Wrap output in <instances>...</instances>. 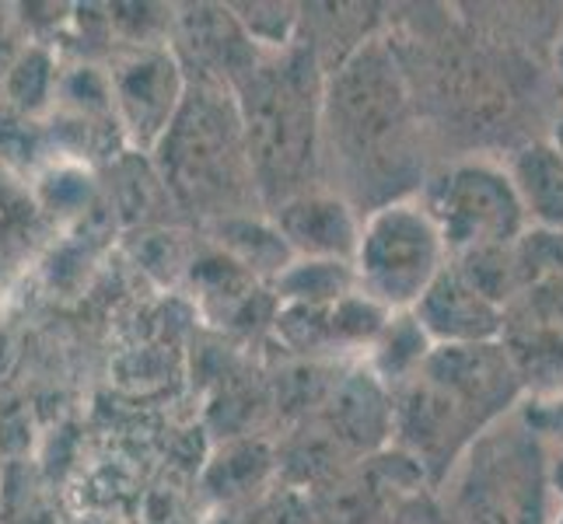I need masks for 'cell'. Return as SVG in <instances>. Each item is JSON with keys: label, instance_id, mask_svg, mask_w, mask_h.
Wrapping results in <instances>:
<instances>
[{"label": "cell", "instance_id": "8992f818", "mask_svg": "<svg viewBox=\"0 0 563 524\" xmlns=\"http://www.w3.org/2000/svg\"><path fill=\"white\" fill-rule=\"evenodd\" d=\"M417 200L431 213L449 259L479 248H508L529 231L500 154H452L438 161Z\"/></svg>", "mask_w": 563, "mask_h": 524}, {"label": "cell", "instance_id": "8fae6325", "mask_svg": "<svg viewBox=\"0 0 563 524\" xmlns=\"http://www.w3.org/2000/svg\"><path fill=\"white\" fill-rule=\"evenodd\" d=\"M266 218L274 221L277 235L295 259L354 263L364 218L340 192L325 186L298 192V197L277 203Z\"/></svg>", "mask_w": 563, "mask_h": 524}, {"label": "cell", "instance_id": "9c48e42d", "mask_svg": "<svg viewBox=\"0 0 563 524\" xmlns=\"http://www.w3.org/2000/svg\"><path fill=\"white\" fill-rule=\"evenodd\" d=\"M168 53L176 56L186 85H203L235 94V88L260 67L266 49L231 11V4H179L172 8Z\"/></svg>", "mask_w": 563, "mask_h": 524}, {"label": "cell", "instance_id": "277c9868", "mask_svg": "<svg viewBox=\"0 0 563 524\" xmlns=\"http://www.w3.org/2000/svg\"><path fill=\"white\" fill-rule=\"evenodd\" d=\"M147 158L176 210L200 227L266 213L245 154L235 94L189 85L176 120Z\"/></svg>", "mask_w": 563, "mask_h": 524}, {"label": "cell", "instance_id": "7c38bea8", "mask_svg": "<svg viewBox=\"0 0 563 524\" xmlns=\"http://www.w3.org/2000/svg\"><path fill=\"white\" fill-rule=\"evenodd\" d=\"M312 416L354 458H372L393 444V395L364 364L340 367Z\"/></svg>", "mask_w": 563, "mask_h": 524}, {"label": "cell", "instance_id": "ac0fdd59", "mask_svg": "<svg viewBox=\"0 0 563 524\" xmlns=\"http://www.w3.org/2000/svg\"><path fill=\"white\" fill-rule=\"evenodd\" d=\"M431 349H434V343L423 336L417 319L410 312H396L385 322L382 336L375 339L372 349H367V357L361 364L388 388V392H393L396 384H402L406 378H413L420 371V364L427 360Z\"/></svg>", "mask_w": 563, "mask_h": 524}, {"label": "cell", "instance_id": "603a6c76", "mask_svg": "<svg viewBox=\"0 0 563 524\" xmlns=\"http://www.w3.org/2000/svg\"><path fill=\"white\" fill-rule=\"evenodd\" d=\"M25 46H29V35L22 29V18L14 14V8L0 4V70H4Z\"/></svg>", "mask_w": 563, "mask_h": 524}, {"label": "cell", "instance_id": "4fadbf2b", "mask_svg": "<svg viewBox=\"0 0 563 524\" xmlns=\"http://www.w3.org/2000/svg\"><path fill=\"white\" fill-rule=\"evenodd\" d=\"M410 315L434 346L497 343L504 328V308H497L490 298H483L452 263L427 287V294L413 304Z\"/></svg>", "mask_w": 563, "mask_h": 524}, {"label": "cell", "instance_id": "3957f363", "mask_svg": "<svg viewBox=\"0 0 563 524\" xmlns=\"http://www.w3.org/2000/svg\"><path fill=\"white\" fill-rule=\"evenodd\" d=\"M322 88L325 70L301 35L287 49L266 53L235 88L245 154L266 213L322 186Z\"/></svg>", "mask_w": 563, "mask_h": 524}, {"label": "cell", "instance_id": "30bf717a", "mask_svg": "<svg viewBox=\"0 0 563 524\" xmlns=\"http://www.w3.org/2000/svg\"><path fill=\"white\" fill-rule=\"evenodd\" d=\"M500 343L511 354L526 392L550 395L563 388V294L521 290L504 308Z\"/></svg>", "mask_w": 563, "mask_h": 524}, {"label": "cell", "instance_id": "cb8c5ba5", "mask_svg": "<svg viewBox=\"0 0 563 524\" xmlns=\"http://www.w3.org/2000/svg\"><path fill=\"white\" fill-rule=\"evenodd\" d=\"M393 524H444L441 521V508H438V497L427 493V497H420L413 503H406Z\"/></svg>", "mask_w": 563, "mask_h": 524}, {"label": "cell", "instance_id": "9a60e30c", "mask_svg": "<svg viewBox=\"0 0 563 524\" xmlns=\"http://www.w3.org/2000/svg\"><path fill=\"white\" fill-rule=\"evenodd\" d=\"M203 231L213 242V248H218L221 256H228L239 269H245L252 280L274 283L284 269L295 263L290 248L284 245V238L277 235V227L266 213H249V218L218 221Z\"/></svg>", "mask_w": 563, "mask_h": 524}, {"label": "cell", "instance_id": "ffe728a7", "mask_svg": "<svg viewBox=\"0 0 563 524\" xmlns=\"http://www.w3.org/2000/svg\"><path fill=\"white\" fill-rule=\"evenodd\" d=\"M529 426L539 437L542 461H547V476L556 503H563V388L550 395H532L521 402Z\"/></svg>", "mask_w": 563, "mask_h": 524}, {"label": "cell", "instance_id": "6da1fadb", "mask_svg": "<svg viewBox=\"0 0 563 524\" xmlns=\"http://www.w3.org/2000/svg\"><path fill=\"white\" fill-rule=\"evenodd\" d=\"M417 94L393 35L378 32L325 74L322 186L361 218L385 203L413 200L434 161Z\"/></svg>", "mask_w": 563, "mask_h": 524}, {"label": "cell", "instance_id": "4316f807", "mask_svg": "<svg viewBox=\"0 0 563 524\" xmlns=\"http://www.w3.org/2000/svg\"><path fill=\"white\" fill-rule=\"evenodd\" d=\"M8 175H14V171H11V168L4 165V158H0V182H4V179H8Z\"/></svg>", "mask_w": 563, "mask_h": 524}, {"label": "cell", "instance_id": "2e32d148", "mask_svg": "<svg viewBox=\"0 0 563 524\" xmlns=\"http://www.w3.org/2000/svg\"><path fill=\"white\" fill-rule=\"evenodd\" d=\"M56 85H60V64H56L53 49L29 43L0 70V112L46 123L56 105Z\"/></svg>", "mask_w": 563, "mask_h": 524}, {"label": "cell", "instance_id": "7a4b0ae2", "mask_svg": "<svg viewBox=\"0 0 563 524\" xmlns=\"http://www.w3.org/2000/svg\"><path fill=\"white\" fill-rule=\"evenodd\" d=\"M388 395H393V448L420 465L434 493L462 455L529 399L526 381L500 339L434 346L420 371Z\"/></svg>", "mask_w": 563, "mask_h": 524}, {"label": "cell", "instance_id": "d6986e66", "mask_svg": "<svg viewBox=\"0 0 563 524\" xmlns=\"http://www.w3.org/2000/svg\"><path fill=\"white\" fill-rule=\"evenodd\" d=\"M277 304L298 308H325L340 298L354 294L357 277L351 263H329V259H295L284 274L269 283Z\"/></svg>", "mask_w": 563, "mask_h": 524}, {"label": "cell", "instance_id": "52a82bcc", "mask_svg": "<svg viewBox=\"0 0 563 524\" xmlns=\"http://www.w3.org/2000/svg\"><path fill=\"white\" fill-rule=\"evenodd\" d=\"M351 266L361 294L396 315L413 312L427 287L449 266V248L431 213L413 197L364 213Z\"/></svg>", "mask_w": 563, "mask_h": 524}, {"label": "cell", "instance_id": "e0dca14e", "mask_svg": "<svg viewBox=\"0 0 563 524\" xmlns=\"http://www.w3.org/2000/svg\"><path fill=\"white\" fill-rule=\"evenodd\" d=\"M277 479V465L274 451L260 441H239L224 448L221 458H213L210 465V487L213 497L224 500L228 508H242V503L260 500L274 487L269 482Z\"/></svg>", "mask_w": 563, "mask_h": 524}, {"label": "cell", "instance_id": "484cf974", "mask_svg": "<svg viewBox=\"0 0 563 524\" xmlns=\"http://www.w3.org/2000/svg\"><path fill=\"white\" fill-rule=\"evenodd\" d=\"M547 141L563 154V105L556 109V115L550 120V130H547Z\"/></svg>", "mask_w": 563, "mask_h": 524}, {"label": "cell", "instance_id": "5bb4252c", "mask_svg": "<svg viewBox=\"0 0 563 524\" xmlns=\"http://www.w3.org/2000/svg\"><path fill=\"white\" fill-rule=\"evenodd\" d=\"M500 161L508 168L529 227L563 235V154L547 137H532L500 154Z\"/></svg>", "mask_w": 563, "mask_h": 524}, {"label": "cell", "instance_id": "83f0119b", "mask_svg": "<svg viewBox=\"0 0 563 524\" xmlns=\"http://www.w3.org/2000/svg\"><path fill=\"white\" fill-rule=\"evenodd\" d=\"M553 524H563V503L556 508V514H553Z\"/></svg>", "mask_w": 563, "mask_h": 524}, {"label": "cell", "instance_id": "7402d4cb", "mask_svg": "<svg viewBox=\"0 0 563 524\" xmlns=\"http://www.w3.org/2000/svg\"><path fill=\"white\" fill-rule=\"evenodd\" d=\"M221 524H312V514H308L305 493L274 487L260 500L242 503V508H228Z\"/></svg>", "mask_w": 563, "mask_h": 524}, {"label": "cell", "instance_id": "44dd1931", "mask_svg": "<svg viewBox=\"0 0 563 524\" xmlns=\"http://www.w3.org/2000/svg\"><path fill=\"white\" fill-rule=\"evenodd\" d=\"M252 43L266 53L287 49L298 38L301 8L298 4H231Z\"/></svg>", "mask_w": 563, "mask_h": 524}, {"label": "cell", "instance_id": "d4e9b609", "mask_svg": "<svg viewBox=\"0 0 563 524\" xmlns=\"http://www.w3.org/2000/svg\"><path fill=\"white\" fill-rule=\"evenodd\" d=\"M553 81H556V94L563 102V25H560V35H556V46H553Z\"/></svg>", "mask_w": 563, "mask_h": 524}, {"label": "cell", "instance_id": "ba28073f", "mask_svg": "<svg viewBox=\"0 0 563 524\" xmlns=\"http://www.w3.org/2000/svg\"><path fill=\"white\" fill-rule=\"evenodd\" d=\"M106 74L123 141L130 150L151 154L186 99V74L168 46H115Z\"/></svg>", "mask_w": 563, "mask_h": 524}, {"label": "cell", "instance_id": "5b68a950", "mask_svg": "<svg viewBox=\"0 0 563 524\" xmlns=\"http://www.w3.org/2000/svg\"><path fill=\"white\" fill-rule=\"evenodd\" d=\"M434 497L444 524H553L560 503L521 405L462 455Z\"/></svg>", "mask_w": 563, "mask_h": 524}]
</instances>
